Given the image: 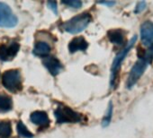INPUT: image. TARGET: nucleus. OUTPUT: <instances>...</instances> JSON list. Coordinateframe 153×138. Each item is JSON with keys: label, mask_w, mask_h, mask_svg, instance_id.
<instances>
[{"label": "nucleus", "mask_w": 153, "mask_h": 138, "mask_svg": "<svg viewBox=\"0 0 153 138\" xmlns=\"http://www.w3.org/2000/svg\"><path fill=\"white\" fill-rule=\"evenodd\" d=\"M17 132H18V134L24 138H32L33 136V134L27 129L25 124L21 121H19L17 124Z\"/></svg>", "instance_id": "nucleus-16"}, {"label": "nucleus", "mask_w": 153, "mask_h": 138, "mask_svg": "<svg viewBox=\"0 0 153 138\" xmlns=\"http://www.w3.org/2000/svg\"><path fill=\"white\" fill-rule=\"evenodd\" d=\"M43 65L52 76H57L62 69V65L55 57H46L43 59Z\"/></svg>", "instance_id": "nucleus-9"}, {"label": "nucleus", "mask_w": 153, "mask_h": 138, "mask_svg": "<svg viewBox=\"0 0 153 138\" xmlns=\"http://www.w3.org/2000/svg\"><path fill=\"white\" fill-rule=\"evenodd\" d=\"M140 39L145 46H151L153 44V22L146 21L140 25Z\"/></svg>", "instance_id": "nucleus-8"}, {"label": "nucleus", "mask_w": 153, "mask_h": 138, "mask_svg": "<svg viewBox=\"0 0 153 138\" xmlns=\"http://www.w3.org/2000/svg\"><path fill=\"white\" fill-rule=\"evenodd\" d=\"M63 4L70 7H73V8H76L78 9L81 6H82V3L80 1H78V0H71V1H63L62 2Z\"/></svg>", "instance_id": "nucleus-19"}, {"label": "nucleus", "mask_w": 153, "mask_h": 138, "mask_svg": "<svg viewBox=\"0 0 153 138\" xmlns=\"http://www.w3.org/2000/svg\"><path fill=\"white\" fill-rule=\"evenodd\" d=\"M48 6L51 9L53 10V12L55 14H57V3L56 2H49L48 3Z\"/></svg>", "instance_id": "nucleus-21"}, {"label": "nucleus", "mask_w": 153, "mask_h": 138, "mask_svg": "<svg viewBox=\"0 0 153 138\" xmlns=\"http://www.w3.org/2000/svg\"><path fill=\"white\" fill-rule=\"evenodd\" d=\"M19 44L16 41H11L8 44H3L0 47V59L3 61L12 60L19 50Z\"/></svg>", "instance_id": "nucleus-7"}, {"label": "nucleus", "mask_w": 153, "mask_h": 138, "mask_svg": "<svg viewBox=\"0 0 153 138\" xmlns=\"http://www.w3.org/2000/svg\"><path fill=\"white\" fill-rule=\"evenodd\" d=\"M12 133L10 122L0 121V138H9Z\"/></svg>", "instance_id": "nucleus-15"}, {"label": "nucleus", "mask_w": 153, "mask_h": 138, "mask_svg": "<svg viewBox=\"0 0 153 138\" xmlns=\"http://www.w3.org/2000/svg\"><path fill=\"white\" fill-rule=\"evenodd\" d=\"M2 84L7 90L16 92L22 89V78L18 70L6 71L2 76Z\"/></svg>", "instance_id": "nucleus-4"}, {"label": "nucleus", "mask_w": 153, "mask_h": 138, "mask_svg": "<svg viewBox=\"0 0 153 138\" xmlns=\"http://www.w3.org/2000/svg\"><path fill=\"white\" fill-rule=\"evenodd\" d=\"M112 116H113V102L110 101L109 102V105H108V109L106 110V113L102 120V126L104 127L107 126L110 122H111V119H112Z\"/></svg>", "instance_id": "nucleus-17"}, {"label": "nucleus", "mask_w": 153, "mask_h": 138, "mask_svg": "<svg viewBox=\"0 0 153 138\" xmlns=\"http://www.w3.org/2000/svg\"><path fill=\"white\" fill-rule=\"evenodd\" d=\"M88 46V43L83 37H76L74 38L68 44V49L70 53H75L79 50H86Z\"/></svg>", "instance_id": "nucleus-11"}, {"label": "nucleus", "mask_w": 153, "mask_h": 138, "mask_svg": "<svg viewBox=\"0 0 153 138\" xmlns=\"http://www.w3.org/2000/svg\"><path fill=\"white\" fill-rule=\"evenodd\" d=\"M57 122L62 123H78L82 120L81 114L71 109L69 107L59 104L54 111Z\"/></svg>", "instance_id": "nucleus-3"}, {"label": "nucleus", "mask_w": 153, "mask_h": 138, "mask_svg": "<svg viewBox=\"0 0 153 138\" xmlns=\"http://www.w3.org/2000/svg\"><path fill=\"white\" fill-rule=\"evenodd\" d=\"M140 58L144 59L148 63V65H150L152 63V60H153V44L151 46H149L147 50H144L143 56Z\"/></svg>", "instance_id": "nucleus-18"}, {"label": "nucleus", "mask_w": 153, "mask_h": 138, "mask_svg": "<svg viewBox=\"0 0 153 138\" xmlns=\"http://www.w3.org/2000/svg\"><path fill=\"white\" fill-rule=\"evenodd\" d=\"M13 102L10 97L5 94H0V113H5L11 110Z\"/></svg>", "instance_id": "nucleus-14"}, {"label": "nucleus", "mask_w": 153, "mask_h": 138, "mask_svg": "<svg viewBox=\"0 0 153 138\" xmlns=\"http://www.w3.org/2000/svg\"><path fill=\"white\" fill-rule=\"evenodd\" d=\"M31 121L42 127H46L50 125V119L46 112L44 111H34L31 115Z\"/></svg>", "instance_id": "nucleus-10"}, {"label": "nucleus", "mask_w": 153, "mask_h": 138, "mask_svg": "<svg viewBox=\"0 0 153 138\" xmlns=\"http://www.w3.org/2000/svg\"><path fill=\"white\" fill-rule=\"evenodd\" d=\"M17 17L13 14L9 6L0 2V27L12 28L17 24Z\"/></svg>", "instance_id": "nucleus-6"}, {"label": "nucleus", "mask_w": 153, "mask_h": 138, "mask_svg": "<svg viewBox=\"0 0 153 138\" xmlns=\"http://www.w3.org/2000/svg\"><path fill=\"white\" fill-rule=\"evenodd\" d=\"M137 40V36L134 35L130 41L126 44V46L115 56L113 64H112V68H111V77H110V84L112 87L114 86L115 84V80L117 78V75H118V71L121 67V65L123 63V61L125 59L126 56L128 55V53L130 52V50L132 48V47L134 46L135 42Z\"/></svg>", "instance_id": "nucleus-2"}, {"label": "nucleus", "mask_w": 153, "mask_h": 138, "mask_svg": "<svg viewBox=\"0 0 153 138\" xmlns=\"http://www.w3.org/2000/svg\"><path fill=\"white\" fill-rule=\"evenodd\" d=\"M109 40L115 45H123L124 42V32L122 30H111L107 33Z\"/></svg>", "instance_id": "nucleus-12"}, {"label": "nucleus", "mask_w": 153, "mask_h": 138, "mask_svg": "<svg viewBox=\"0 0 153 138\" xmlns=\"http://www.w3.org/2000/svg\"><path fill=\"white\" fill-rule=\"evenodd\" d=\"M91 21V15L88 13L76 15L62 24V29L69 33L76 34L84 31Z\"/></svg>", "instance_id": "nucleus-1"}, {"label": "nucleus", "mask_w": 153, "mask_h": 138, "mask_svg": "<svg viewBox=\"0 0 153 138\" xmlns=\"http://www.w3.org/2000/svg\"><path fill=\"white\" fill-rule=\"evenodd\" d=\"M99 4H102V5H106V6H108V7H112V6H114V5L115 4V2H113V1H111V2L105 1V2H99Z\"/></svg>", "instance_id": "nucleus-22"}, {"label": "nucleus", "mask_w": 153, "mask_h": 138, "mask_svg": "<svg viewBox=\"0 0 153 138\" xmlns=\"http://www.w3.org/2000/svg\"><path fill=\"white\" fill-rule=\"evenodd\" d=\"M146 7H147V4H146L145 1H140V2H139V3L137 4L136 7H135L134 13H135V14H139V13L142 12V11L146 8Z\"/></svg>", "instance_id": "nucleus-20"}, {"label": "nucleus", "mask_w": 153, "mask_h": 138, "mask_svg": "<svg viewBox=\"0 0 153 138\" xmlns=\"http://www.w3.org/2000/svg\"><path fill=\"white\" fill-rule=\"evenodd\" d=\"M51 52V47L44 41H39L35 44L33 48V54L39 57H46Z\"/></svg>", "instance_id": "nucleus-13"}, {"label": "nucleus", "mask_w": 153, "mask_h": 138, "mask_svg": "<svg viewBox=\"0 0 153 138\" xmlns=\"http://www.w3.org/2000/svg\"><path fill=\"white\" fill-rule=\"evenodd\" d=\"M147 66H148V63L142 58H139L138 61L133 65V66L131 69V72L129 74L126 83V87L128 89H131L137 84L139 79L144 74Z\"/></svg>", "instance_id": "nucleus-5"}]
</instances>
